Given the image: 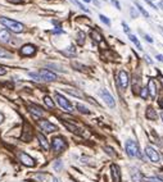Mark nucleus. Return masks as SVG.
Masks as SVG:
<instances>
[{"instance_id": "obj_19", "label": "nucleus", "mask_w": 163, "mask_h": 182, "mask_svg": "<svg viewBox=\"0 0 163 182\" xmlns=\"http://www.w3.org/2000/svg\"><path fill=\"white\" fill-rule=\"evenodd\" d=\"M9 40H10V35L8 31H5V30L0 31V41H1V43H8Z\"/></svg>"}, {"instance_id": "obj_43", "label": "nucleus", "mask_w": 163, "mask_h": 182, "mask_svg": "<svg viewBox=\"0 0 163 182\" xmlns=\"http://www.w3.org/2000/svg\"><path fill=\"white\" fill-rule=\"evenodd\" d=\"M145 58H147V60L149 62V63H153V60H152V59H149V57H145Z\"/></svg>"}, {"instance_id": "obj_2", "label": "nucleus", "mask_w": 163, "mask_h": 182, "mask_svg": "<svg viewBox=\"0 0 163 182\" xmlns=\"http://www.w3.org/2000/svg\"><path fill=\"white\" fill-rule=\"evenodd\" d=\"M126 153L131 158H135V156H139L140 158L141 156L139 145H137V142L134 141V140H129V141L126 142Z\"/></svg>"}, {"instance_id": "obj_18", "label": "nucleus", "mask_w": 163, "mask_h": 182, "mask_svg": "<svg viewBox=\"0 0 163 182\" xmlns=\"http://www.w3.org/2000/svg\"><path fill=\"white\" fill-rule=\"evenodd\" d=\"M147 118H149L152 121H157V118H158L157 112H155L153 108H148L147 109Z\"/></svg>"}, {"instance_id": "obj_39", "label": "nucleus", "mask_w": 163, "mask_h": 182, "mask_svg": "<svg viewBox=\"0 0 163 182\" xmlns=\"http://www.w3.org/2000/svg\"><path fill=\"white\" fill-rule=\"evenodd\" d=\"M145 1H147L148 4H150V6H152V8H153V9H157V6H155V5L153 4V3H150V0H145Z\"/></svg>"}, {"instance_id": "obj_20", "label": "nucleus", "mask_w": 163, "mask_h": 182, "mask_svg": "<svg viewBox=\"0 0 163 182\" xmlns=\"http://www.w3.org/2000/svg\"><path fill=\"white\" fill-rule=\"evenodd\" d=\"M63 124H64L66 127L68 128L71 132H73V134H79V132H80L79 127H77V126H75V124H72V123H69V122H66V121H63Z\"/></svg>"}, {"instance_id": "obj_24", "label": "nucleus", "mask_w": 163, "mask_h": 182, "mask_svg": "<svg viewBox=\"0 0 163 182\" xmlns=\"http://www.w3.org/2000/svg\"><path fill=\"white\" fill-rule=\"evenodd\" d=\"M44 103H45V105H46L48 108H50V109H54V101H53V99L50 96H45L44 97Z\"/></svg>"}, {"instance_id": "obj_26", "label": "nucleus", "mask_w": 163, "mask_h": 182, "mask_svg": "<svg viewBox=\"0 0 163 182\" xmlns=\"http://www.w3.org/2000/svg\"><path fill=\"white\" fill-rule=\"evenodd\" d=\"M135 5L137 6V10H139V12H140L141 14H143V16L145 17V18H149V14H148V12H147V10H145V9L143 8V6L140 5V3H139V1H135Z\"/></svg>"}, {"instance_id": "obj_36", "label": "nucleus", "mask_w": 163, "mask_h": 182, "mask_svg": "<svg viewBox=\"0 0 163 182\" xmlns=\"http://www.w3.org/2000/svg\"><path fill=\"white\" fill-rule=\"evenodd\" d=\"M122 26H123V30H125V32H126L127 35H129V33H131V32H130V30H129V26H127V24H126L125 22L122 23Z\"/></svg>"}, {"instance_id": "obj_23", "label": "nucleus", "mask_w": 163, "mask_h": 182, "mask_svg": "<svg viewBox=\"0 0 163 182\" xmlns=\"http://www.w3.org/2000/svg\"><path fill=\"white\" fill-rule=\"evenodd\" d=\"M13 55H12V53L10 51H8V50H5L4 48H0V58H4V59H10Z\"/></svg>"}, {"instance_id": "obj_33", "label": "nucleus", "mask_w": 163, "mask_h": 182, "mask_svg": "<svg viewBox=\"0 0 163 182\" xmlns=\"http://www.w3.org/2000/svg\"><path fill=\"white\" fill-rule=\"evenodd\" d=\"M140 95H141V97H143V99H147V97H148V89H147V87H144V89L141 90Z\"/></svg>"}, {"instance_id": "obj_32", "label": "nucleus", "mask_w": 163, "mask_h": 182, "mask_svg": "<svg viewBox=\"0 0 163 182\" xmlns=\"http://www.w3.org/2000/svg\"><path fill=\"white\" fill-rule=\"evenodd\" d=\"M54 169L55 171H61L62 169V162L61 160H56V162L54 163Z\"/></svg>"}, {"instance_id": "obj_30", "label": "nucleus", "mask_w": 163, "mask_h": 182, "mask_svg": "<svg viewBox=\"0 0 163 182\" xmlns=\"http://www.w3.org/2000/svg\"><path fill=\"white\" fill-rule=\"evenodd\" d=\"M28 75H30V77H32V78L35 80V81H42L41 76L39 75V73H34V72H30V73H28Z\"/></svg>"}, {"instance_id": "obj_25", "label": "nucleus", "mask_w": 163, "mask_h": 182, "mask_svg": "<svg viewBox=\"0 0 163 182\" xmlns=\"http://www.w3.org/2000/svg\"><path fill=\"white\" fill-rule=\"evenodd\" d=\"M77 43H79V45H82L85 44V32L84 31H80L79 33H77Z\"/></svg>"}, {"instance_id": "obj_49", "label": "nucleus", "mask_w": 163, "mask_h": 182, "mask_svg": "<svg viewBox=\"0 0 163 182\" xmlns=\"http://www.w3.org/2000/svg\"><path fill=\"white\" fill-rule=\"evenodd\" d=\"M161 118H162V119H163V113H161Z\"/></svg>"}, {"instance_id": "obj_7", "label": "nucleus", "mask_w": 163, "mask_h": 182, "mask_svg": "<svg viewBox=\"0 0 163 182\" xmlns=\"http://www.w3.org/2000/svg\"><path fill=\"white\" fill-rule=\"evenodd\" d=\"M18 158H19V160H21V163L22 164H24L26 167H35V160H34V158H31L28 154H26V153H19L18 154Z\"/></svg>"}, {"instance_id": "obj_16", "label": "nucleus", "mask_w": 163, "mask_h": 182, "mask_svg": "<svg viewBox=\"0 0 163 182\" xmlns=\"http://www.w3.org/2000/svg\"><path fill=\"white\" fill-rule=\"evenodd\" d=\"M30 112H31V114L35 115L36 118H41L42 115H44V110L41 109L40 107H37V105H30Z\"/></svg>"}, {"instance_id": "obj_47", "label": "nucleus", "mask_w": 163, "mask_h": 182, "mask_svg": "<svg viewBox=\"0 0 163 182\" xmlns=\"http://www.w3.org/2000/svg\"><path fill=\"white\" fill-rule=\"evenodd\" d=\"M161 82H162V85H163V77H161Z\"/></svg>"}, {"instance_id": "obj_50", "label": "nucleus", "mask_w": 163, "mask_h": 182, "mask_svg": "<svg viewBox=\"0 0 163 182\" xmlns=\"http://www.w3.org/2000/svg\"><path fill=\"white\" fill-rule=\"evenodd\" d=\"M161 31H162V32H163V27H161Z\"/></svg>"}, {"instance_id": "obj_51", "label": "nucleus", "mask_w": 163, "mask_h": 182, "mask_svg": "<svg viewBox=\"0 0 163 182\" xmlns=\"http://www.w3.org/2000/svg\"><path fill=\"white\" fill-rule=\"evenodd\" d=\"M68 182H73V181H72V180H69V181H68Z\"/></svg>"}, {"instance_id": "obj_34", "label": "nucleus", "mask_w": 163, "mask_h": 182, "mask_svg": "<svg viewBox=\"0 0 163 182\" xmlns=\"http://www.w3.org/2000/svg\"><path fill=\"white\" fill-rule=\"evenodd\" d=\"M76 4L77 5H79V8L80 9H82L84 10V12H87V13H90V10H89L87 8H86V6H85V5H82V4H81V3H79V1H76Z\"/></svg>"}, {"instance_id": "obj_14", "label": "nucleus", "mask_w": 163, "mask_h": 182, "mask_svg": "<svg viewBox=\"0 0 163 182\" xmlns=\"http://www.w3.org/2000/svg\"><path fill=\"white\" fill-rule=\"evenodd\" d=\"M147 89H148V92H149L150 97H155V96H157V86H155L154 80H149Z\"/></svg>"}, {"instance_id": "obj_29", "label": "nucleus", "mask_w": 163, "mask_h": 182, "mask_svg": "<svg viewBox=\"0 0 163 182\" xmlns=\"http://www.w3.org/2000/svg\"><path fill=\"white\" fill-rule=\"evenodd\" d=\"M32 177H34L36 181H44L45 178L48 177V174H45V173H35Z\"/></svg>"}, {"instance_id": "obj_45", "label": "nucleus", "mask_w": 163, "mask_h": 182, "mask_svg": "<svg viewBox=\"0 0 163 182\" xmlns=\"http://www.w3.org/2000/svg\"><path fill=\"white\" fill-rule=\"evenodd\" d=\"M53 182H59V180H58V178H55V177H54V178H53Z\"/></svg>"}, {"instance_id": "obj_40", "label": "nucleus", "mask_w": 163, "mask_h": 182, "mask_svg": "<svg viewBox=\"0 0 163 182\" xmlns=\"http://www.w3.org/2000/svg\"><path fill=\"white\" fill-rule=\"evenodd\" d=\"M73 67H77L76 69H82V68H81V67H82V65H81V64H77V63H73Z\"/></svg>"}, {"instance_id": "obj_3", "label": "nucleus", "mask_w": 163, "mask_h": 182, "mask_svg": "<svg viewBox=\"0 0 163 182\" xmlns=\"http://www.w3.org/2000/svg\"><path fill=\"white\" fill-rule=\"evenodd\" d=\"M51 149L55 153H62L63 150L67 149V142L63 137H54L51 141Z\"/></svg>"}, {"instance_id": "obj_12", "label": "nucleus", "mask_w": 163, "mask_h": 182, "mask_svg": "<svg viewBox=\"0 0 163 182\" xmlns=\"http://www.w3.org/2000/svg\"><path fill=\"white\" fill-rule=\"evenodd\" d=\"M111 174H112V180L113 182H119L121 181V172H119V167L116 164L111 166Z\"/></svg>"}, {"instance_id": "obj_9", "label": "nucleus", "mask_w": 163, "mask_h": 182, "mask_svg": "<svg viewBox=\"0 0 163 182\" xmlns=\"http://www.w3.org/2000/svg\"><path fill=\"white\" fill-rule=\"evenodd\" d=\"M145 154H147V156L152 160V162H154V163L159 162V154L157 153V150H154L152 146L148 145L147 148H145Z\"/></svg>"}, {"instance_id": "obj_1", "label": "nucleus", "mask_w": 163, "mask_h": 182, "mask_svg": "<svg viewBox=\"0 0 163 182\" xmlns=\"http://www.w3.org/2000/svg\"><path fill=\"white\" fill-rule=\"evenodd\" d=\"M0 23L4 24L8 30L13 31V32H16V33L22 32L24 28L22 23L17 22V21H13V19H9V18H6V17H0Z\"/></svg>"}, {"instance_id": "obj_37", "label": "nucleus", "mask_w": 163, "mask_h": 182, "mask_svg": "<svg viewBox=\"0 0 163 182\" xmlns=\"http://www.w3.org/2000/svg\"><path fill=\"white\" fill-rule=\"evenodd\" d=\"M5 73H6V69H5L4 67H1V65H0V76L5 75Z\"/></svg>"}, {"instance_id": "obj_31", "label": "nucleus", "mask_w": 163, "mask_h": 182, "mask_svg": "<svg viewBox=\"0 0 163 182\" xmlns=\"http://www.w3.org/2000/svg\"><path fill=\"white\" fill-rule=\"evenodd\" d=\"M99 18H100V21H102L103 23H105V24H107V26H111V21H109V19H108L105 16L100 14V16H99Z\"/></svg>"}, {"instance_id": "obj_48", "label": "nucleus", "mask_w": 163, "mask_h": 182, "mask_svg": "<svg viewBox=\"0 0 163 182\" xmlns=\"http://www.w3.org/2000/svg\"><path fill=\"white\" fill-rule=\"evenodd\" d=\"M84 1H86V3H90V0H84Z\"/></svg>"}, {"instance_id": "obj_38", "label": "nucleus", "mask_w": 163, "mask_h": 182, "mask_svg": "<svg viewBox=\"0 0 163 182\" xmlns=\"http://www.w3.org/2000/svg\"><path fill=\"white\" fill-rule=\"evenodd\" d=\"M144 37H145V40H147V41H149V43H153V38H152L149 35H144Z\"/></svg>"}, {"instance_id": "obj_21", "label": "nucleus", "mask_w": 163, "mask_h": 182, "mask_svg": "<svg viewBox=\"0 0 163 182\" xmlns=\"http://www.w3.org/2000/svg\"><path fill=\"white\" fill-rule=\"evenodd\" d=\"M91 37H93V40L95 41V43H102V41H103L102 35L99 33L97 30H93V31H91Z\"/></svg>"}, {"instance_id": "obj_44", "label": "nucleus", "mask_w": 163, "mask_h": 182, "mask_svg": "<svg viewBox=\"0 0 163 182\" xmlns=\"http://www.w3.org/2000/svg\"><path fill=\"white\" fill-rule=\"evenodd\" d=\"M159 6H161V8H163V0H161V1H159Z\"/></svg>"}, {"instance_id": "obj_35", "label": "nucleus", "mask_w": 163, "mask_h": 182, "mask_svg": "<svg viewBox=\"0 0 163 182\" xmlns=\"http://www.w3.org/2000/svg\"><path fill=\"white\" fill-rule=\"evenodd\" d=\"M111 3H112V4L114 5V6H116L117 9H121V5H119V3L117 1V0H111Z\"/></svg>"}, {"instance_id": "obj_28", "label": "nucleus", "mask_w": 163, "mask_h": 182, "mask_svg": "<svg viewBox=\"0 0 163 182\" xmlns=\"http://www.w3.org/2000/svg\"><path fill=\"white\" fill-rule=\"evenodd\" d=\"M76 108H77V109H79V110L81 112V113H84V114H89V113H90V110H89V109H87V108L85 107V105H82V104H80V103H77V104H76Z\"/></svg>"}, {"instance_id": "obj_27", "label": "nucleus", "mask_w": 163, "mask_h": 182, "mask_svg": "<svg viewBox=\"0 0 163 182\" xmlns=\"http://www.w3.org/2000/svg\"><path fill=\"white\" fill-rule=\"evenodd\" d=\"M129 37H130V40H131V41H132L134 44L136 45V48H137V49H140V50H141V44H140V41H139V40H137V38H136V36H135V35H132V33H129Z\"/></svg>"}, {"instance_id": "obj_22", "label": "nucleus", "mask_w": 163, "mask_h": 182, "mask_svg": "<svg viewBox=\"0 0 163 182\" xmlns=\"http://www.w3.org/2000/svg\"><path fill=\"white\" fill-rule=\"evenodd\" d=\"M67 92L68 94H71V95H75V96H77V97H82V92L81 91H79V90H75V89H72V87H67V89H64Z\"/></svg>"}, {"instance_id": "obj_8", "label": "nucleus", "mask_w": 163, "mask_h": 182, "mask_svg": "<svg viewBox=\"0 0 163 182\" xmlns=\"http://www.w3.org/2000/svg\"><path fill=\"white\" fill-rule=\"evenodd\" d=\"M118 85L121 86L122 90H126L129 86V75L125 71H119L118 73Z\"/></svg>"}, {"instance_id": "obj_10", "label": "nucleus", "mask_w": 163, "mask_h": 182, "mask_svg": "<svg viewBox=\"0 0 163 182\" xmlns=\"http://www.w3.org/2000/svg\"><path fill=\"white\" fill-rule=\"evenodd\" d=\"M39 75L41 76V78L44 80V81H48V82H51V81H55L58 77H56L55 73H53L50 71H48V69H41L40 73Z\"/></svg>"}, {"instance_id": "obj_13", "label": "nucleus", "mask_w": 163, "mask_h": 182, "mask_svg": "<svg viewBox=\"0 0 163 182\" xmlns=\"http://www.w3.org/2000/svg\"><path fill=\"white\" fill-rule=\"evenodd\" d=\"M130 173H131V178H132V181L134 182H143V174H141V172L137 168H131L130 169Z\"/></svg>"}, {"instance_id": "obj_41", "label": "nucleus", "mask_w": 163, "mask_h": 182, "mask_svg": "<svg viewBox=\"0 0 163 182\" xmlns=\"http://www.w3.org/2000/svg\"><path fill=\"white\" fill-rule=\"evenodd\" d=\"M157 59L159 62H163V55H157Z\"/></svg>"}, {"instance_id": "obj_46", "label": "nucleus", "mask_w": 163, "mask_h": 182, "mask_svg": "<svg viewBox=\"0 0 163 182\" xmlns=\"http://www.w3.org/2000/svg\"><path fill=\"white\" fill-rule=\"evenodd\" d=\"M10 1H13V3H18V1H21V0H10Z\"/></svg>"}, {"instance_id": "obj_15", "label": "nucleus", "mask_w": 163, "mask_h": 182, "mask_svg": "<svg viewBox=\"0 0 163 182\" xmlns=\"http://www.w3.org/2000/svg\"><path fill=\"white\" fill-rule=\"evenodd\" d=\"M32 139V129L30 128V126L27 123H24V129H23V135H22V140L23 141H30Z\"/></svg>"}, {"instance_id": "obj_11", "label": "nucleus", "mask_w": 163, "mask_h": 182, "mask_svg": "<svg viewBox=\"0 0 163 182\" xmlns=\"http://www.w3.org/2000/svg\"><path fill=\"white\" fill-rule=\"evenodd\" d=\"M35 53H36V48L31 44H27L21 48V55H23V57H31Z\"/></svg>"}, {"instance_id": "obj_17", "label": "nucleus", "mask_w": 163, "mask_h": 182, "mask_svg": "<svg viewBox=\"0 0 163 182\" xmlns=\"http://www.w3.org/2000/svg\"><path fill=\"white\" fill-rule=\"evenodd\" d=\"M37 139H39V142H40V145L42 146V149H44V150H49L50 145H49L46 137H45V136L42 135V134H40V132H39V134H37Z\"/></svg>"}, {"instance_id": "obj_6", "label": "nucleus", "mask_w": 163, "mask_h": 182, "mask_svg": "<svg viewBox=\"0 0 163 182\" xmlns=\"http://www.w3.org/2000/svg\"><path fill=\"white\" fill-rule=\"evenodd\" d=\"M100 95H102L103 100L105 101V104H107V105H109L111 108H114L116 107V101H114V99H113V96L105 89H102L100 90Z\"/></svg>"}, {"instance_id": "obj_4", "label": "nucleus", "mask_w": 163, "mask_h": 182, "mask_svg": "<svg viewBox=\"0 0 163 182\" xmlns=\"http://www.w3.org/2000/svg\"><path fill=\"white\" fill-rule=\"evenodd\" d=\"M55 99L56 101H58V104L61 105L63 109H64L66 112H72L73 110V108H72V104L68 101V99H66L63 95H61V94H58V92H55Z\"/></svg>"}, {"instance_id": "obj_5", "label": "nucleus", "mask_w": 163, "mask_h": 182, "mask_svg": "<svg viewBox=\"0 0 163 182\" xmlns=\"http://www.w3.org/2000/svg\"><path fill=\"white\" fill-rule=\"evenodd\" d=\"M39 126H40V128L42 131L48 132V134H50V132H54L56 131V126L53 124L51 122H49L46 119H42V121H39Z\"/></svg>"}, {"instance_id": "obj_42", "label": "nucleus", "mask_w": 163, "mask_h": 182, "mask_svg": "<svg viewBox=\"0 0 163 182\" xmlns=\"http://www.w3.org/2000/svg\"><path fill=\"white\" fill-rule=\"evenodd\" d=\"M3 121H4V115L0 113V123H3Z\"/></svg>"}]
</instances>
